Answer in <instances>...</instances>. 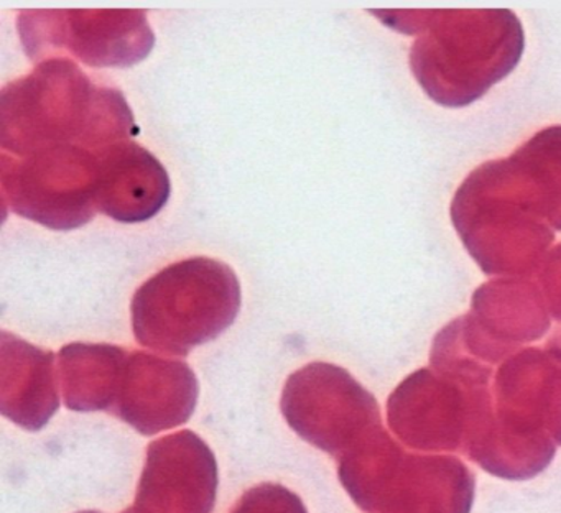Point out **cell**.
Masks as SVG:
<instances>
[{"instance_id": "obj_10", "label": "cell", "mask_w": 561, "mask_h": 513, "mask_svg": "<svg viewBox=\"0 0 561 513\" xmlns=\"http://www.w3.org/2000/svg\"><path fill=\"white\" fill-rule=\"evenodd\" d=\"M231 513H264L262 510H259L257 506L252 505L248 500L242 499L236 503L234 509H232Z\"/></svg>"}, {"instance_id": "obj_5", "label": "cell", "mask_w": 561, "mask_h": 513, "mask_svg": "<svg viewBox=\"0 0 561 513\" xmlns=\"http://www.w3.org/2000/svg\"><path fill=\"white\" fill-rule=\"evenodd\" d=\"M218 483L211 447L179 431L150 444L136 502L123 513H211Z\"/></svg>"}, {"instance_id": "obj_2", "label": "cell", "mask_w": 561, "mask_h": 513, "mask_svg": "<svg viewBox=\"0 0 561 513\" xmlns=\"http://www.w3.org/2000/svg\"><path fill=\"white\" fill-rule=\"evenodd\" d=\"M241 301L231 266L192 256L165 266L137 289L130 305L134 334L142 347L183 357L231 328Z\"/></svg>"}, {"instance_id": "obj_11", "label": "cell", "mask_w": 561, "mask_h": 513, "mask_svg": "<svg viewBox=\"0 0 561 513\" xmlns=\"http://www.w3.org/2000/svg\"><path fill=\"white\" fill-rule=\"evenodd\" d=\"M80 513H100V512H91V510H88V512H80Z\"/></svg>"}, {"instance_id": "obj_8", "label": "cell", "mask_w": 561, "mask_h": 513, "mask_svg": "<svg viewBox=\"0 0 561 513\" xmlns=\"http://www.w3.org/2000/svg\"><path fill=\"white\" fill-rule=\"evenodd\" d=\"M60 410L55 354L19 335L0 334V411L27 431H41Z\"/></svg>"}, {"instance_id": "obj_3", "label": "cell", "mask_w": 561, "mask_h": 513, "mask_svg": "<svg viewBox=\"0 0 561 513\" xmlns=\"http://www.w3.org/2000/svg\"><path fill=\"white\" fill-rule=\"evenodd\" d=\"M98 176V153L77 145L42 148L25 157L0 155L5 206L51 230L78 229L93 219Z\"/></svg>"}, {"instance_id": "obj_4", "label": "cell", "mask_w": 561, "mask_h": 513, "mask_svg": "<svg viewBox=\"0 0 561 513\" xmlns=\"http://www.w3.org/2000/svg\"><path fill=\"white\" fill-rule=\"evenodd\" d=\"M18 29L25 55L37 62L65 52L93 68H130L156 45L144 10H22Z\"/></svg>"}, {"instance_id": "obj_7", "label": "cell", "mask_w": 561, "mask_h": 513, "mask_svg": "<svg viewBox=\"0 0 561 513\" xmlns=\"http://www.w3.org/2000/svg\"><path fill=\"white\" fill-rule=\"evenodd\" d=\"M96 207L119 223L152 219L169 203L172 193L169 173L147 148L123 141L98 151Z\"/></svg>"}, {"instance_id": "obj_1", "label": "cell", "mask_w": 561, "mask_h": 513, "mask_svg": "<svg viewBox=\"0 0 561 513\" xmlns=\"http://www.w3.org/2000/svg\"><path fill=\"white\" fill-rule=\"evenodd\" d=\"M137 134L126 95L94 84L77 62L61 56L38 62L0 92V145L14 157L57 145L98 153Z\"/></svg>"}, {"instance_id": "obj_6", "label": "cell", "mask_w": 561, "mask_h": 513, "mask_svg": "<svg viewBox=\"0 0 561 513\" xmlns=\"http://www.w3.org/2000/svg\"><path fill=\"white\" fill-rule=\"evenodd\" d=\"M198 395V378L185 362L133 352L113 413L137 433L153 436L188 423Z\"/></svg>"}, {"instance_id": "obj_9", "label": "cell", "mask_w": 561, "mask_h": 513, "mask_svg": "<svg viewBox=\"0 0 561 513\" xmlns=\"http://www.w3.org/2000/svg\"><path fill=\"white\" fill-rule=\"evenodd\" d=\"M130 352L113 344L65 345L58 354L61 388L73 411H111L116 407Z\"/></svg>"}]
</instances>
